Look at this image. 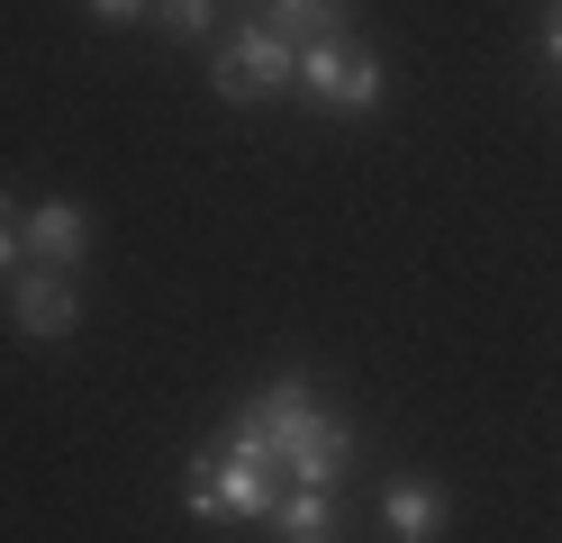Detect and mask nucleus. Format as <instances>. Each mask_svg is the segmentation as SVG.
Segmentation results:
<instances>
[{
    "instance_id": "nucleus-9",
    "label": "nucleus",
    "mask_w": 562,
    "mask_h": 543,
    "mask_svg": "<svg viewBox=\"0 0 562 543\" xmlns=\"http://www.w3.org/2000/svg\"><path fill=\"white\" fill-rule=\"evenodd\" d=\"M272 534L281 543H336V489H281L272 498Z\"/></svg>"
},
{
    "instance_id": "nucleus-1",
    "label": "nucleus",
    "mask_w": 562,
    "mask_h": 543,
    "mask_svg": "<svg viewBox=\"0 0 562 543\" xmlns=\"http://www.w3.org/2000/svg\"><path fill=\"white\" fill-rule=\"evenodd\" d=\"M227 444L255 453L272 480H291V489H336L345 471L363 462V434L336 426V408H327V398L308 389L300 372H281V381H263L255 398H245Z\"/></svg>"
},
{
    "instance_id": "nucleus-10",
    "label": "nucleus",
    "mask_w": 562,
    "mask_h": 543,
    "mask_svg": "<svg viewBox=\"0 0 562 543\" xmlns=\"http://www.w3.org/2000/svg\"><path fill=\"white\" fill-rule=\"evenodd\" d=\"M164 36H209V27H218V0H155V10H146Z\"/></svg>"
},
{
    "instance_id": "nucleus-4",
    "label": "nucleus",
    "mask_w": 562,
    "mask_h": 543,
    "mask_svg": "<svg viewBox=\"0 0 562 543\" xmlns=\"http://www.w3.org/2000/svg\"><path fill=\"white\" fill-rule=\"evenodd\" d=\"M209 82H218V100H263V91H291L300 82V46L263 19H236L227 46L209 55Z\"/></svg>"
},
{
    "instance_id": "nucleus-12",
    "label": "nucleus",
    "mask_w": 562,
    "mask_h": 543,
    "mask_svg": "<svg viewBox=\"0 0 562 543\" xmlns=\"http://www.w3.org/2000/svg\"><path fill=\"white\" fill-rule=\"evenodd\" d=\"M82 10H91V19H146L155 0H82Z\"/></svg>"
},
{
    "instance_id": "nucleus-7",
    "label": "nucleus",
    "mask_w": 562,
    "mask_h": 543,
    "mask_svg": "<svg viewBox=\"0 0 562 543\" xmlns=\"http://www.w3.org/2000/svg\"><path fill=\"white\" fill-rule=\"evenodd\" d=\"M445 517H453L445 480H417V471H408V480L381 489V525H391L400 543H436V534H445Z\"/></svg>"
},
{
    "instance_id": "nucleus-11",
    "label": "nucleus",
    "mask_w": 562,
    "mask_h": 543,
    "mask_svg": "<svg viewBox=\"0 0 562 543\" xmlns=\"http://www.w3.org/2000/svg\"><path fill=\"white\" fill-rule=\"evenodd\" d=\"M27 263V236H19V208H10V191H0V281H10Z\"/></svg>"
},
{
    "instance_id": "nucleus-8",
    "label": "nucleus",
    "mask_w": 562,
    "mask_h": 543,
    "mask_svg": "<svg viewBox=\"0 0 562 543\" xmlns=\"http://www.w3.org/2000/svg\"><path fill=\"white\" fill-rule=\"evenodd\" d=\"M255 19L291 46H318V36H355V0H255Z\"/></svg>"
},
{
    "instance_id": "nucleus-6",
    "label": "nucleus",
    "mask_w": 562,
    "mask_h": 543,
    "mask_svg": "<svg viewBox=\"0 0 562 543\" xmlns=\"http://www.w3.org/2000/svg\"><path fill=\"white\" fill-rule=\"evenodd\" d=\"M19 236H27V263H46V272H82V253H91V217L82 200H37L19 217Z\"/></svg>"
},
{
    "instance_id": "nucleus-5",
    "label": "nucleus",
    "mask_w": 562,
    "mask_h": 543,
    "mask_svg": "<svg viewBox=\"0 0 562 543\" xmlns=\"http://www.w3.org/2000/svg\"><path fill=\"white\" fill-rule=\"evenodd\" d=\"M0 290H10V326H19L27 344H64V336L82 326V290H74V272L19 263V272L0 281Z\"/></svg>"
},
{
    "instance_id": "nucleus-3",
    "label": "nucleus",
    "mask_w": 562,
    "mask_h": 543,
    "mask_svg": "<svg viewBox=\"0 0 562 543\" xmlns=\"http://www.w3.org/2000/svg\"><path fill=\"white\" fill-rule=\"evenodd\" d=\"M272 498H281V480H272V471L255 462V453H218V462H191L182 471V507H191V517H218V525H272Z\"/></svg>"
},
{
    "instance_id": "nucleus-2",
    "label": "nucleus",
    "mask_w": 562,
    "mask_h": 543,
    "mask_svg": "<svg viewBox=\"0 0 562 543\" xmlns=\"http://www.w3.org/2000/svg\"><path fill=\"white\" fill-rule=\"evenodd\" d=\"M300 91L327 109V118H372L381 91H391V72L363 36H318V46H300Z\"/></svg>"
},
{
    "instance_id": "nucleus-13",
    "label": "nucleus",
    "mask_w": 562,
    "mask_h": 543,
    "mask_svg": "<svg viewBox=\"0 0 562 543\" xmlns=\"http://www.w3.org/2000/svg\"><path fill=\"white\" fill-rule=\"evenodd\" d=\"M544 64L562 72V0H544Z\"/></svg>"
}]
</instances>
